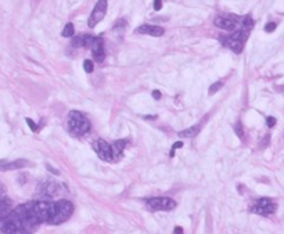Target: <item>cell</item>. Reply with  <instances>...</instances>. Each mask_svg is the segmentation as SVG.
Instances as JSON below:
<instances>
[{
    "label": "cell",
    "instance_id": "f546056e",
    "mask_svg": "<svg viewBox=\"0 0 284 234\" xmlns=\"http://www.w3.org/2000/svg\"><path fill=\"white\" fill-rule=\"evenodd\" d=\"M153 97H154L155 100H159L161 98V92H159V90H154V92H153Z\"/></svg>",
    "mask_w": 284,
    "mask_h": 234
},
{
    "label": "cell",
    "instance_id": "5b68a950",
    "mask_svg": "<svg viewBox=\"0 0 284 234\" xmlns=\"http://www.w3.org/2000/svg\"><path fill=\"white\" fill-rule=\"evenodd\" d=\"M93 150L96 151V154L99 155L100 159L107 162L115 161V157H114V150L112 146H110L105 140L103 139H96L94 143H93Z\"/></svg>",
    "mask_w": 284,
    "mask_h": 234
},
{
    "label": "cell",
    "instance_id": "ba28073f",
    "mask_svg": "<svg viewBox=\"0 0 284 234\" xmlns=\"http://www.w3.org/2000/svg\"><path fill=\"white\" fill-rule=\"evenodd\" d=\"M39 193L46 198H51L60 193V183H56L53 180H46L45 183L39 184Z\"/></svg>",
    "mask_w": 284,
    "mask_h": 234
},
{
    "label": "cell",
    "instance_id": "ffe728a7",
    "mask_svg": "<svg viewBox=\"0 0 284 234\" xmlns=\"http://www.w3.org/2000/svg\"><path fill=\"white\" fill-rule=\"evenodd\" d=\"M234 132H236V135L238 136L240 139H243L244 137V129H243V125H241V122H237V123H234Z\"/></svg>",
    "mask_w": 284,
    "mask_h": 234
},
{
    "label": "cell",
    "instance_id": "277c9868",
    "mask_svg": "<svg viewBox=\"0 0 284 234\" xmlns=\"http://www.w3.org/2000/svg\"><path fill=\"white\" fill-rule=\"evenodd\" d=\"M146 206L151 212L157 210H172L176 208V201H173L169 197H154V198H148L146 201Z\"/></svg>",
    "mask_w": 284,
    "mask_h": 234
},
{
    "label": "cell",
    "instance_id": "cb8c5ba5",
    "mask_svg": "<svg viewBox=\"0 0 284 234\" xmlns=\"http://www.w3.org/2000/svg\"><path fill=\"white\" fill-rule=\"evenodd\" d=\"M266 125H268V128H273V126L276 125L275 116H268V118H266Z\"/></svg>",
    "mask_w": 284,
    "mask_h": 234
},
{
    "label": "cell",
    "instance_id": "7402d4cb",
    "mask_svg": "<svg viewBox=\"0 0 284 234\" xmlns=\"http://www.w3.org/2000/svg\"><path fill=\"white\" fill-rule=\"evenodd\" d=\"M25 121H26V123H28V126H29V129H31V130H32V132H38V130H39V128H38V125H36V123H35V122H33V121H32V119H31V118H26V119H25Z\"/></svg>",
    "mask_w": 284,
    "mask_h": 234
},
{
    "label": "cell",
    "instance_id": "8fae6325",
    "mask_svg": "<svg viewBox=\"0 0 284 234\" xmlns=\"http://www.w3.org/2000/svg\"><path fill=\"white\" fill-rule=\"evenodd\" d=\"M136 31H137V33H142V35H150V36H154V38H159V36L163 35L165 29L157 25H142Z\"/></svg>",
    "mask_w": 284,
    "mask_h": 234
},
{
    "label": "cell",
    "instance_id": "3957f363",
    "mask_svg": "<svg viewBox=\"0 0 284 234\" xmlns=\"http://www.w3.org/2000/svg\"><path fill=\"white\" fill-rule=\"evenodd\" d=\"M73 213V204L68 199H58L57 201V213L50 225H61L71 218Z\"/></svg>",
    "mask_w": 284,
    "mask_h": 234
},
{
    "label": "cell",
    "instance_id": "7c38bea8",
    "mask_svg": "<svg viewBox=\"0 0 284 234\" xmlns=\"http://www.w3.org/2000/svg\"><path fill=\"white\" fill-rule=\"evenodd\" d=\"M213 24L220 29H225V31H234L236 29V21H233V19H230V18H225V17L215 18Z\"/></svg>",
    "mask_w": 284,
    "mask_h": 234
},
{
    "label": "cell",
    "instance_id": "ac0fdd59",
    "mask_svg": "<svg viewBox=\"0 0 284 234\" xmlns=\"http://www.w3.org/2000/svg\"><path fill=\"white\" fill-rule=\"evenodd\" d=\"M222 88H223V82H215L213 85H211V88L208 89V94L209 96H213L215 93H218Z\"/></svg>",
    "mask_w": 284,
    "mask_h": 234
},
{
    "label": "cell",
    "instance_id": "8992f818",
    "mask_svg": "<svg viewBox=\"0 0 284 234\" xmlns=\"http://www.w3.org/2000/svg\"><path fill=\"white\" fill-rule=\"evenodd\" d=\"M276 209H277V205L270 198H259L251 208L254 213H258V215H262V216L272 215V213L276 212Z\"/></svg>",
    "mask_w": 284,
    "mask_h": 234
},
{
    "label": "cell",
    "instance_id": "83f0119b",
    "mask_svg": "<svg viewBox=\"0 0 284 234\" xmlns=\"http://www.w3.org/2000/svg\"><path fill=\"white\" fill-rule=\"evenodd\" d=\"M46 168H47V170H49V172L54 173V175H60V170H58V169H54V168H53L51 165H49V163H47V165H46Z\"/></svg>",
    "mask_w": 284,
    "mask_h": 234
},
{
    "label": "cell",
    "instance_id": "6da1fadb",
    "mask_svg": "<svg viewBox=\"0 0 284 234\" xmlns=\"http://www.w3.org/2000/svg\"><path fill=\"white\" fill-rule=\"evenodd\" d=\"M68 129L72 136L81 137V136L89 133L90 130V121L79 111H71L68 114Z\"/></svg>",
    "mask_w": 284,
    "mask_h": 234
},
{
    "label": "cell",
    "instance_id": "d6986e66",
    "mask_svg": "<svg viewBox=\"0 0 284 234\" xmlns=\"http://www.w3.org/2000/svg\"><path fill=\"white\" fill-rule=\"evenodd\" d=\"M243 25H244V28L248 29V31L252 28V26H254V19L251 18V15L244 17V18H243Z\"/></svg>",
    "mask_w": 284,
    "mask_h": 234
},
{
    "label": "cell",
    "instance_id": "7a4b0ae2",
    "mask_svg": "<svg viewBox=\"0 0 284 234\" xmlns=\"http://www.w3.org/2000/svg\"><path fill=\"white\" fill-rule=\"evenodd\" d=\"M248 29H240V31H234L229 38L223 39V43L230 47L234 53H241L243 47H244V43H245L247 38H248Z\"/></svg>",
    "mask_w": 284,
    "mask_h": 234
},
{
    "label": "cell",
    "instance_id": "9c48e42d",
    "mask_svg": "<svg viewBox=\"0 0 284 234\" xmlns=\"http://www.w3.org/2000/svg\"><path fill=\"white\" fill-rule=\"evenodd\" d=\"M28 159H15V161H0V170L7 172V170H15V169H22L25 166H29Z\"/></svg>",
    "mask_w": 284,
    "mask_h": 234
},
{
    "label": "cell",
    "instance_id": "4fadbf2b",
    "mask_svg": "<svg viewBox=\"0 0 284 234\" xmlns=\"http://www.w3.org/2000/svg\"><path fill=\"white\" fill-rule=\"evenodd\" d=\"M11 210H13L11 199L7 198V197H3V198L0 199V219L4 218V216H7Z\"/></svg>",
    "mask_w": 284,
    "mask_h": 234
},
{
    "label": "cell",
    "instance_id": "d4e9b609",
    "mask_svg": "<svg viewBox=\"0 0 284 234\" xmlns=\"http://www.w3.org/2000/svg\"><path fill=\"white\" fill-rule=\"evenodd\" d=\"M125 25H126L125 19H119V21L116 22V25L114 26V31H119V26H121V29H123V28H125Z\"/></svg>",
    "mask_w": 284,
    "mask_h": 234
},
{
    "label": "cell",
    "instance_id": "44dd1931",
    "mask_svg": "<svg viewBox=\"0 0 284 234\" xmlns=\"http://www.w3.org/2000/svg\"><path fill=\"white\" fill-rule=\"evenodd\" d=\"M83 69L88 73H92L93 69H94V65H93V62L90 61V60H85V61H83Z\"/></svg>",
    "mask_w": 284,
    "mask_h": 234
},
{
    "label": "cell",
    "instance_id": "1f68e13d",
    "mask_svg": "<svg viewBox=\"0 0 284 234\" xmlns=\"http://www.w3.org/2000/svg\"><path fill=\"white\" fill-rule=\"evenodd\" d=\"M143 118H144V119H151V121H153V119H157L158 116H157V115H144Z\"/></svg>",
    "mask_w": 284,
    "mask_h": 234
},
{
    "label": "cell",
    "instance_id": "603a6c76",
    "mask_svg": "<svg viewBox=\"0 0 284 234\" xmlns=\"http://www.w3.org/2000/svg\"><path fill=\"white\" fill-rule=\"evenodd\" d=\"M180 147H183V143L182 141H178V143H175V144L172 146V150H170V154H169L170 158H173V155H175V150L176 148H180Z\"/></svg>",
    "mask_w": 284,
    "mask_h": 234
},
{
    "label": "cell",
    "instance_id": "30bf717a",
    "mask_svg": "<svg viewBox=\"0 0 284 234\" xmlns=\"http://www.w3.org/2000/svg\"><path fill=\"white\" fill-rule=\"evenodd\" d=\"M92 53H93V57L97 62H103L105 58V53H104V43H103V39L101 38H96L94 43L92 46Z\"/></svg>",
    "mask_w": 284,
    "mask_h": 234
},
{
    "label": "cell",
    "instance_id": "d6a6232c",
    "mask_svg": "<svg viewBox=\"0 0 284 234\" xmlns=\"http://www.w3.org/2000/svg\"><path fill=\"white\" fill-rule=\"evenodd\" d=\"M6 193V187L2 184V182H0V194H4Z\"/></svg>",
    "mask_w": 284,
    "mask_h": 234
},
{
    "label": "cell",
    "instance_id": "4316f807",
    "mask_svg": "<svg viewBox=\"0 0 284 234\" xmlns=\"http://www.w3.org/2000/svg\"><path fill=\"white\" fill-rule=\"evenodd\" d=\"M154 10L155 11H159L161 10V7H162V0H154Z\"/></svg>",
    "mask_w": 284,
    "mask_h": 234
},
{
    "label": "cell",
    "instance_id": "2e32d148",
    "mask_svg": "<svg viewBox=\"0 0 284 234\" xmlns=\"http://www.w3.org/2000/svg\"><path fill=\"white\" fill-rule=\"evenodd\" d=\"M73 33H75V31H73V25L71 24V22H68V24L64 26V29H62L61 35L64 36V38H71V36H73Z\"/></svg>",
    "mask_w": 284,
    "mask_h": 234
},
{
    "label": "cell",
    "instance_id": "e0dca14e",
    "mask_svg": "<svg viewBox=\"0 0 284 234\" xmlns=\"http://www.w3.org/2000/svg\"><path fill=\"white\" fill-rule=\"evenodd\" d=\"M72 46L73 47H85V35H79L76 38H73Z\"/></svg>",
    "mask_w": 284,
    "mask_h": 234
},
{
    "label": "cell",
    "instance_id": "9a60e30c",
    "mask_svg": "<svg viewBox=\"0 0 284 234\" xmlns=\"http://www.w3.org/2000/svg\"><path fill=\"white\" fill-rule=\"evenodd\" d=\"M126 144H128V141L126 140H116L115 144L112 146V150H114V157H115V161L119 158V155H121V152L125 150Z\"/></svg>",
    "mask_w": 284,
    "mask_h": 234
},
{
    "label": "cell",
    "instance_id": "484cf974",
    "mask_svg": "<svg viewBox=\"0 0 284 234\" xmlns=\"http://www.w3.org/2000/svg\"><path fill=\"white\" fill-rule=\"evenodd\" d=\"M275 29H276V22H269V24H266V26H265L266 32H273Z\"/></svg>",
    "mask_w": 284,
    "mask_h": 234
},
{
    "label": "cell",
    "instance_id": "52a82bcc",
    "mask_svg": "<svg viewBox=\"0 0 284 234\" xmlns=\"http://www.w3.org/2000/svg\"><path fill=\"white\" fill-rule=\"evenodd\" d=\"M107 7H108L107 0H99V2L96 3L94 8H93L92 14H90V17H89V21H88L89 28H94V26L104 18V15L107 13Z\"/></svg>",
    "mask_w": 284,
    "mask_h": 234
},
{
    "label": "cell",
    "instance_id": "f1b7e54d",
    "mask_svg": "<svg viewBox=\"0 0 284 234\" xmlns=\"http://www.w3.org/2000/svg\"><path fill=\"white\" fill-rule=\"evenodd\" d=\"M269 139H270V136L269 135H266L265 137H263V141H262V144H260V147H266L269 144Z\"/></svg>",
    "mask_w": 284,
    "mask_h": 234
},
{
    "label": "cell",
    "instance_id": "4dcf8cb0",
    "mask_svg": "<svg viewBox=\"0 0 284 234\" xmlns=\"http://www.w3.org/2000/svg\"><path fill=\"white\" fill-rule=\"evenodd\" d=\"M173 234H185L183 233V229L180 226H176L175 227V230H173Z\"/></svg>",
    "mask_w": 284,
    "mask_h": 234
},
{
    "label": "cell",
    "instance_id": "5bb4252c",
    "mask_svg": "<svg viewBox=\"0 0 284 234\" xmlns=\"http://www.w3.org/2000/svg\"><path fill=\"white\" fill-rule=\"evenodd\" d=\"M200 132V126L198 125H194L189 129H185V130H180L178 132V136L180 139H191V137H196L197 133Z\"/></svg>",
    "mask_w": 284,
    "mask_h": 234
}]
</instances>
